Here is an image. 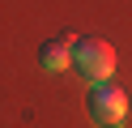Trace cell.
<instances>
[{"label":"cell","mask_w":132,"mask_h":128,"mask_svg":"<svg viewBox=\"0 0 132 128\" xmlns=\"http://www.w3.org/2000/svg\"><path fill=\"white\" fill-rule=\"evenodd\" d=\"M72 43H77V39H68V34H60V39H47L43 47H38V64H43L47 73H60V68H68V64H72Z\"/></svg>","instance_id":"3957f363"},{"label":"cell","mask_w":132,"mask_h":128,"mask_svg":"<svg viewBox=\"0 0 132 128\" xmlns=\"http://www.w3.org/2000/svg\"><path fill=\"white\" fill-rule=\"evenodd\" d=\"M72 68H77L89 85L94 81H111V73H115V47L106 39H98V34H85V39L72 43Z\"/></svg>","instance_id":"6da1fadb"},{"label":"cell","mask_w":132,"mask_h":128,"mask_svg":"<svg viewBox=\"0 0 132 128\" xmlns=\"http://www.w3.org/2000/svg\"><path fill=\"white\" fill-rule=\"evenodd\" d=\"M85 107H89V119L102 128H119L123 115H128V98H123V90L115 81H94L85 94Z\"/></svg>","instance_id":"7a4b0ae2"}]
</instances>
